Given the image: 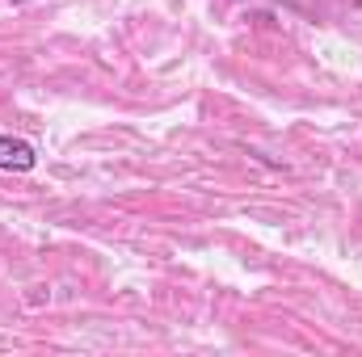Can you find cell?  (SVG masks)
I'll use <instances>...</instances> for the list:
<instances>
[{"mask_svg": "<svg viewBox=\"0 0 362 357\" xmlns=\"http://www.w3.org/2000/svg\"><path fill=\"white\" fill-rule=\"evenodd\" d=\"M34 164H38L34 143H25L17 135H0V169L4 173H30Z\"/></svg>", "mask_w": 362, "mask_h": 357, "instance_id": "1", "label": "cell"}]
</instances>
